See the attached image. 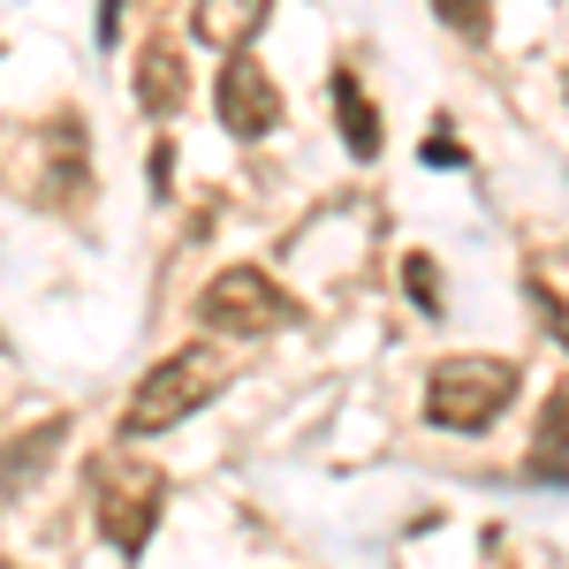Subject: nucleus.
<instances>
[{
    "instance_id": "nucleus-1",
    "label": "nucleus",
    "mask_w": 569,
    "mask_h": 569,
    "mask_svg": "<svg viewBox=\"0 0 569 569\" xmlns=\"http://www.w3.org/2000/svg\"><path fill=\"white\" fill-rule=\"evenodd\" d=\"M220 380H228V365H220L206 342H190V350H176L168 365H152L144 380H137L130 410H122V433L144 440V433H168V426H182L190 410H206L220 395Z\"/></svg>"
},
{
    "instance_id": "nucleus-2",
    "label": "nucleus",
    "mask_w": 569,
    "mask_h": 569,
    "mask_svg": "<svg viewBox=\"0 0 569 569\" xmlns=\"http://www.w3.org/2000/svg\"><path fill=\"white\" fill-rule=\"evenodd\" d=\"M517 395V365L509 357H440L426 380V418L440 433H486Z\"/></svg>"
},
{
    "instance_id": "nucleus-3",
    "label": "nucleus",
    "mask_w": 569,
    "mask_h": 569,
    "mask_svg": "<svg viewBox=\"0 0 569 569\" xmlns=\"http://www.w3.org/2000/svg\"><path fill=\"white\" fill-rule=\"evenodd\" d=\"M160 501H168V479L144 463V456H107L99 471H91V517H99V531H107V547L114 555H144V539H152V525H160Z\"/></svg>"
},
{
    "instance_id": "nucleus-4",
    "label": "nucleus",
    "mask_w": 569,
    "mask_h": 569,
    "mask_svg": "<svg viewBox=\"0 0 569 569\" xmlns=\"http://www.w3.org/2000/svg\"><path fill=\"white\" fill-rule=\"evenodd\" d=\"M198 311H206V327H220V335H273V327L297 319V305L273 289V273H259V266L213 273V289L198 297Z\"/></svg>"
},
{
    "instance_id": "nucleus-5",
    "label": "nucleus",
    "mask_w": 569,
    "mask_h": 569,
    "mask_svg": "<svg viewBox=\"0 0 569 569\" xmlns=\"http://www.w3.org/2000/svg\"><path fill=\"white\" fill-rule=\"evenodd\" d=\"M213 114H220V130L228 137H266L273 122H281V91H273V77H266L251 53H236L228 69H220V84H213Z\"/></svg>"
},
{
    "instance_id": "nucleus-6",
    "label": "nucleus",
    "mask_w": 569,
    "mask_h": 569,
    "mask_svg": "<svg viewBox=\"0 0 569 569\" xmlns=\"http://www.w3.org/2000/svg\"><path fill=\"white\" fill-rule=\"evenodd\" d=\"M266 8H273V0H198V16H190V23H198V46H213L228 61L251 53V39L266 31Z\"/></svg>"
},
{
    "instance_id": "nucleus-7",
    "label": "nucleus",
    "mask_w": 569,
    "mask_h": 569,
    "mask_svg": "<svg viewBox=\"0 0 569 569\" xmlns=\"http://www.w3.org/2000/svg\"><path fill=\"white\" fill-rule=\"evenodd\" d=\"M182 99H190V77H182V53H176L168 39H152L144 53H137V107L168 122V114H176Z\"/></svg>"
},
{
    "instance_id": "nucleus-8",
    "label": "nucleus",
    "mask_w": 569,
    "mask_h": 569,
    "mask_svg": "<svg viewBox=\"0 0 569 569\" xmlns=\"http://www.w3.org/2000/svg\"><path fill=\"white\" fill-rule=\"evenodd\" d=\"M327 107H335V122H342V144H350L357 160H372V152H380V114H372V99L357 84V69H335V77H327Z\"/></svg>"
},
{
    "instance_id": "nucleus-9",
    "label": "nucleus",
    "mask_w": 569,
    "mask_h": 569,
    "mask_svg": "<svg viewBox=\"0 0 569 569\" xmlns=\"http://www.w3.org/2000/svg\"><path fill=\"white\" fill-rule=\"evenodd\" d=\"M531 479L539 486H569V388H555L547 418H539V440H531Z\"/></svg>"
},
{
    "instance_id": "nucleus-10",
    "label": "nucleus",
    "mask_w": 569,
    "mask_h": 569,
    "mask_svg": "<svg viewBox=\"0 0 569 569\" xmlns=\"http://www.w3.org/2000/svg\"><path fill=\"white\" fill-rule=\"evenodd\" d=\"M433 16L448 23V31H463L471 46L493 31V0H433Z\"/></svg>"
},
{
    "instance_id": "nucleus-11",
    "label": "nucleus",
    "mask_w": 569,
    "mask_h": 569,
    "mask_svg": "<svg viewBox=\"0 0 569 569\" xmlns=\"http://www.w3.org/2000/svg\"><path fill=\"white\" fill-rule=\"evenodd\" d=\"M402 289H410V305H418V311H440V273H433L426 251H410V259H402Z\"/></svg>"
},
{
    "instance_id": "nucleus-12",
    "label": "nucleus",
    "mask_w": 569,
    "mask_h": 569,
    "mask_svg": "<svg viewBox=\"0 0 569 569\" xmlns=\"http://www.w3.org/2000/svg\"><path fill=\"white\" fill-rule=\"evenodd\" d=\"M531 305H539V319H547V335H555V342H569V311L555 305V289H547V281H531Z\"/></svg>"
},
{
    "instance_id": "nucleus-13",
    "label": "nucleus",
    "mask_w": 569,
    "mask_h": 569,
    "mask_svg": "<svg viewBox=\"0 0 569 569\" xmlns=\"http://www.w3.org/2000/svg\"><path fill=\"white\" fill-rule=\"evenodd\" d=\"M426 168H463V144L448 137V122H433V137H426Z\"/></svg>"
}]
</instances>
